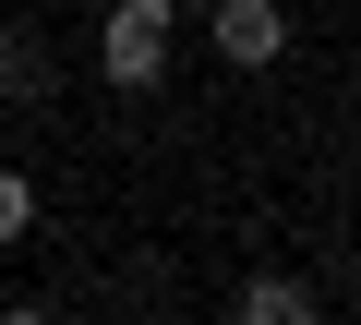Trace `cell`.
<instances>
[{
    "instance_id": "6da1fadb",
    "label": "cell",
    "mask_w": 361,
    "mask_h": 325,
    "mask_svg": "<svg viewBox=\"0 0 361 325\" xmlns=\"http://www.w3.org/2000/svg\"><path fill=\"white\" fill-rule=\"evenodd\" d=\"M180 25H193V0H109V13H97V85L109 97H157Z\"/></svg>"
},
{
    "instance_id": "7a4b0ae2",
    "label": "cell",
    "mask_w": 361,
    "mask_h": 325,
    "mask_svg": "<svg viewBox=\"0 0 361 325\" xmlns=\"http://www.w3.org/2000/svg\"><path fill=\"white\" fill-rule=\"evenodd\" d=\"M205 49L229 73H277L289 61V0H205Z\"/></svg>"
},
{
    "instance_id": "3957f363",
    "label": "cell",
    "mask_w": 361,
    "mask_h": 325,
    "mask_svg": "<svg viewBox=\"0 0 361 325\" xmlns=\"http://www.w3.org/2000/svg\"><path fill=\"white\" fill-rule=\"evenodd\" d=\"M229 325H325V289H313L301 265H253V277L229 289Z\"/></svg>"
},
{
    "instance_id": "277c9868",
    "label": "cell",
    "mask_w": 361,
    "mask_h": 325,
    "mask_svg": "<svg viewBox=\"0 0 361 325\" xmlns=\"http://www.w3.org/2000/svg\"><path fill=\"white\" fill-rule=\"evenodd\" d=\"M0 109H61V61H49V37L37 25H0Z\"/></svg>"
},
{
    "instance_id": "5b68a950",
    "label": "cell",
    "mask_w": 361,
    "mask_h": 325,
    "mask_svg": "<svg viewBox=\"0 0 361 325\" xmlns=\"http://www.w3.org/2000/svg\"><path fill=\"white\" fill-rule=\"evenodd\" d=\"M37 169H13V157H0V253H13V241H37Z\"/></svg>"
},
{
    "instance_id": "8992f818",
    "label": "cell",
    "mask_w": 361,
    "mask_h": 325,
    "mask_svg": "<svg viewBox=\"0 0 361 325\" xmlns=\"http://www.w3.org/2000/svg\"><path fill=\"white\" fill-rule=\"evenodd\" d=\"M0 325H61V313H49L37 289H13V301H0Z\"/></svg>"
},
{
    "instance_id": "52a82bcc",
    "label": "cell",
    "mask_w": 361,
    "mask_h": 325,
    "mask_svg": "<svg viewBox=\"0 0 361 325\" xmlns=\"http://www.w3.org/2000/svg\"><path fill=\"white\" fill-rule=\"evenodd\" d=\"M133 325H157V313H133Z\"/></svg>"
}]
</instances>
